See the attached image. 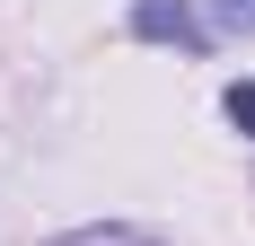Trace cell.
I'll return each mask as SVG.
<instances>
[{
    "label": "cell",
    "mask_w": 255,
    "mask_h": 246,
    "mask_svg": "<svg viewBox=\"0 0 255 246\" xmlns=\"http://www.w3.org/2000/svg\"><path fill=\"white\" fill-rule=\"evenodd\" d=\"M53 246H158V238L132 229V220H106V229H71V238H53Z\"/></svg>",
    "instance_id": "obj_2"
},
{
    "label": "cell",
    "mask_w": 255,
    "mask_h": 246,
    "mask_svg": "<svg viewBox=\"0 0 255 246\" xmlns=\"http://www.w3.org/2000/svg\"><path fill=\"white\" fill-rule=\"evenodd\" d=\"M229 123L255 141V79H238V88H229Z\"/></svg>",
    "instance_id": "obj_3"
},
{
    "label": "cell",
    "mask_w": 255,
    "mask_h": 246,
    "mask_svg": "<svg viewBox=\"0 0 255 246\" xmlns=\"http://www.w3.org/2000/svg\"><path fill=\"white\" fill-rule=\"evenodd\" d=\"M132 35L141 44H176V53H211V26L185 9V0H141L132 9Z\"/></svg>",
    "instance_id": "obj_1"
},
{
    "label": "cell",
    "mask_w": 255,
    "mask_h": 246,
    "mask_svg": "<svg viewBox=\"0 0 255 246\" xmlns=\"http://www.w3.org/2000/svg\"><path fill=\"white\" fill-rule=\"evenodd\" d=\"M211 18L220 26H255V0H211Z\"/></svg>",
    "instance_id": "obj_4"
}]
</instances>
